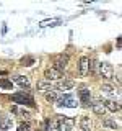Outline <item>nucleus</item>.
I'll return each instance as SVG.
<instances>
[{"label": "nucleus", "instance_id": "nucleus-1", "mask_svg": "<svg viewBox=\"0 0 122 131\" xmlns=\"http://www.w3.org/2000/svg\"><path fill=\"white\" fill-rule=\"evenodd\" d=\"M11 100L18 105H29V106H34V100L29 93H24V92H18V93H13L11 95Z\"/></svg>", "mask_w": 122, "mask_h": 131}, {"label": "nucleus", "instance_id": "nucleus-2", "mask_svg": "<svg viewBox=\"0 0 122 131\" xmlns=\"http://www.w3.org/2000/svg\"><path fill=\"white\" fill-rule=\"evenodd\" d=\"M57 121V131H70L73 128V118H68V116H59L55 118Z\"/></svg>", "mask_w": 122, "mask_h": 131}, {"label": "nucleus", "instance_id": "nucleus-3", "mask_svg": "<svg viewBox=\"0 0 122 131\" xmlns=\"http://www.w3.org/2000/svg\"><path fill=\"white\" fill-rule=\"evenodd\" d=\"M57 106H67V108H77V100L70 93H64L62 97L57 98Z\"/></svg>", "mask_w": 122, "mask_h": 131}, {"label": "nucleus", "instance_id": "nucleus-4", "mask_svg": "<svg viewBox=\"0 0 122 131\" xmlns=\"http://www.w3.org/2000/svg\"><path fill=\"white\" fill-rule=\"evenodd\" d=\"M89 106H91V110L95 112L96 115H99L101 118L106 116V108H104V105H103V100H101L99 97H95V98H91V103H89Z\"/></svg>", "mask_w": 122, "mask_h": 131}, {"label": "nucleus", "instance_id": "nucleus-5", "mask_svg": "<svg viewBox=\"0 0 122 131\" xmlns=\"http://www.w3.org/2000/svg\"><path fill=\"white\" fill-rule=\"evenodd\" d=\"M99 90H101V95L106 97V100H114V98H119V90H116L112 85L104 84V85H101Z\"/></svg>", "mask_w": 122, "mask_h": 131}, {"label": "nucleus", "instance_id": "nucleus-6", "mask_svg": "<svg viewBox=\"0 0 122 131\" xmlns=\"http://www.w3.org/2000/svg\"><path fill=\"white\" fill-rule=\"evenodd\" d=\"M78 97H80V102H81L85 106H89L93 97H91V92H89V89L86 87V85H83V87L78 90Z\"/></svg>", "mask_w": 122, "mask_h": 131}, {"label": "nucleus", "instance_id": "nucleus-7", "mask_svg": "<svg viewBox=\"0 0 122 131\" xmlns=\"http://www.w3.org/2000/svg\"><path fill=\"white\" fill-rule=\"evenodd\" d=\"M99 74L104 79H114V67L109 62H99Z\"/></svg>", "mask_w": 122, "mask_h": 131}, {"label": "nucleus", "instance_id": "nucleus-8", "mask_svg": "<svg viewBox=\"0 0 122 131\" xmlns=\"http://www.w3.org/2000/svg\"><path fill=\"white\" fill-rule=\"evenodd\" d=\"M44 77H46L47 82H51V80H62L64 74L60 71H57V69H54V67H51V69H47V71L44 72Z\"/></svg>", "mask_w": 122, "mask_h": 131}, {"label": "nucleus", "instance_id": "nucleus-9", "mask_svg": "<svg viewBox=\"0 0 122 131\" xmlns=\"http://www.w3.org/2000/svg\"><path fill=\"white\" fill-rule=\"evenodd\" d=\"M89 72V59L86 56H83L80 59V69H78V74H80V77H85L86 74Z\"/></svg>", "mask_w": 122, "mask_h": 131}, {"label": "nucleus", "instance_id": "nucleus-10", "mask_svg": "<svg viewBox=\"0 0 122 131\" xmlns=\"http://www.w3.org/2000/svg\"><path fill=\"white\" fill-rule=\"evenodd\" d=\"M103 105H104L106 112L116 113V112H119V110H120V103H119V102H116V100H104Z\"/></svg>", "mask_w": 122, "mask_h": 131}, {"label": "nucleus", "instance_id": "nucleus-11", "mask_svg": "<svg viewBox=\"0 0 122 131\" xmlns=\"http://www.w3.org/2000/svg\"><path fill=\"white\" fill-rule=\"evenodd\" d=\"M67 62H68V56H67V54H60L59 57H57V61H55L54 69H57V71H60V72H62L64 69L67 67Z\"/></svg>", "mask_w": 122, "mask_h": 131}, {"label": "nucleus", "instance_id": "nucleus-12", "mask_svg": "<svg viewBox=\"0 0 122 131\" xmlns=\"http://www.w3.org/2000/svg\"><path fill=\"white\" fill-rule=\"evenodd\" d=\"M75 87V80L73 79H68V77H64V80L59 82V89L60 90H70Z\"/></svg>", "mask_w": 122, "mask_h": 131}, {"label": "nucleus", "instance_id": "nucleus-13", "mask_svg": "<svg viewBox=\"0 0 122 131\" xmlns=\"http://www.w3.org/2000/svg\"><path fill=\"white\" fill-rule=\"evenodd\" d=\"M13 82L18 84L21 89H29V80H28V77H24V75H15Z\"/></svg>", "mask_w": 122, "mask_h": 131}, {"label": "nucleus", "instance_id": "nucleus-14", "mask_svg": "<svg viewBox=\"0 0 122 131\" xmlns=\"http://www.w3.org/2000/svg\"><path fill=\"white\" fill-rule=\"evenodd\" d=\"M51 90H54L52 89V82H47V80H39L38 82V92L46 93V92H51Z\"/></svg>", "mask_w": 122, "mask_h": 131}, {"label": "nucleus", "instance_id": "nucleus-15", "mask_svg": "<svg viewBox=\"0 0 122 131\" xmlns=\"http://www.w3.org/2000/svg\"><path fill=\"white\" fill-rule=\"evenodd\" d=\"M80 129H93V123L88 116H81L80 120Z\"/></svg>", "mask_w": 122, "mask_h": 131}, {"label": "nucleus", "instance_id": "nucleus-16", "mask_svg": "<svg viewBox=\"0 0 122 131\" xmlns=\"http://www.w3.org/2000/svg\"><path fill=\"white\" fill-rule=\"evenodd\" d=\"M11 126V118L10 116H0V129H8Z\"/></svg>", "mask_w": 122, "mask_h": 131}, {"label": "nucleus", "instance_id": "nucleus-17", "mask_svg": "<svg viewBox=\"0 0 122 131\" xmlns=\"http://www.w3.org/2000/svg\"><path fill=\"white\" fill-rule=\"evenodd\" d=\"M101 123H103V126H104V128H108V129H119V125H117L116 121L109 120V118H104Z\"/></svg>", "mask_w": 122, "mask_h": 131}, {"label": "nucleus", "instance_id": "nucleus-18", "mask_svg": "<svg viewBox=\"0 0 122 131\" xmlns=\"http://www.w3.org/2000/svg\"><path fill=\"white\" fill-rule=\"evenodd\" d=\"M11 112H13V113H16V115H20V116H23V118H29V116H31V115H29V112H26V110L20 108L18 105H15L13 108H11Z\"/></svg>", "mask_w": 122, "mask_h": 131}, {"label": "nucleus", "instance_id": "nucleus-19", "mask_svg": "<svg viewBox=\"0 0 122 131\" xmlns=\"http://www.w3.org/2000/svg\"><path fill=\"white\" fill-rule=\"evenodd\" d=\"M60 23L59 18H54V20H46V21H41L39 26L41 28H47V26H57V25Z\"/></svg>", "mask_w": 122, "mask_h": 131}, {"label": "nucleus", "instance_id": "nucleus-20", "mask_svg": "<svg viewBox=\"0 0 122 131\" xmlns=\"http://www.w3.org/2000/svg\"><path fill=\"white\" fill-rule=\"evenodd\" d=\"M57 98H59V97H57L55 90H51V92H47V93H46V100H47V102H51V103H55Z\"/></svg>", "mask_w": 122, "mask_h": 131}, {"label": "nucleus", "instance_id": "nucleus-21", "mask_svg": "<svg viewBox=\"0 0 122 131\" xmlns=\"http://www.w3.org/2000/svg\"><path fill=\"white\" fill-rule=\"evenodd\" d=\"M46 131H57V121L55 120H47L46 121Z\"/></svg>", "mask_w": 122, "mask_h": 131}, {"label": "nucleus", "instance_id": "nucleus-22", "mask_svg": "<svg viewBox=\"0 0 122 131\" xmlns=\"http://www.w3.org/2000/svg\"><path fill=\"white\" fill-rule=\"evenodd\" d=\"M31 129V123L29 121H23L18 125V131H29Z\"/></svg>", "mask_w": 122, "mask_h": 131}, {"label": "nucleus", "instance_id": "nucleus-23", "mask_svg": "<svg viewBox=\"0 0 122 131\" xmlns=\"http://www.w3.org/2000/svg\"><path fill=\"white\" fill-rule=\"evenodd\" d=\"M0 87H2V89H11V80L0 79Z\"/></svg>", "mask_w": 122, "mask_h": 131}, {"label": "nucleus", "instance_id": "nucleus-24", "mask_svg": "<svg viewBox=\"0 0 122 131\" xmlns=\"http://www.w3.org/2000/svg\"><path fill=\"white\" fill-rule=\"evenodd\" d=\"M21 64L23 66H33V64H34V59H33V57H23V59H21Z\"/></svg>", "mask_w": 122, "mask_h": 131}, {"label": "nucleus", "instance_id": "nucleus-25", "mask_svg": "<svg viewBox=\"0 0 122 131\" xmlns=\"http://www.w3.org/2000/svg\"><path fill=\"white\" fill-rule=\"evenodd\" d=\"M7 74V71H0V75H5Z\"/></svg>", "mask_w": 122, "mask_h": 131}, {"label": "nucleus", "instance_id": "nucleus-26", "mask_svg": "<svg viewBox=\"0 0 122 131\" xmlns=\"http://www.w3.org/2000/svg\"><path fill=\"white\" fill-rule=\"evenodd\" d=\"M80 131H93V129H80Z\"/></svg>", "mask_w": 122, "mask_h": 131}, {"label": "nucleus", "instance_id": "nucleus-27", "mask_svg": "<svg viewBox=\"0 0 122 131\" xmlns=\"http://www.w3.org/2000/svg\"><path fill=\"white\" fill-rule=\"evenodd\" d=\"M36 131H44V129H36Z\"/></svg>", "mask_w": 122, "mask_h": 131}]
</instances>
